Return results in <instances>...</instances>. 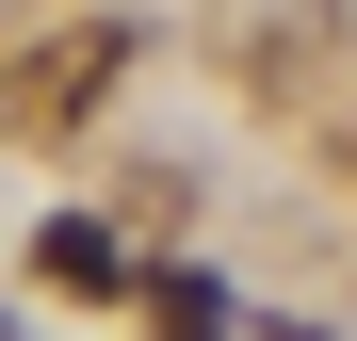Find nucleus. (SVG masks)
Returning a JSON list of instances; mask_svg holds the SVG:
<instances>
[{
	"label": "nucleus",
	"instance_id": "2",
	"mask_svg": "<svg viewBox=\"0 0 357 341\" xmlns=\"http://www.w3.org/2000/svg\"><path fill=\"white\" fill-rule=\"evenodd\" d=\"M33 276H49V293H130V244L82 227V211H49V227H33Z\"/></svg>",
	"mask_w": 357,
	"mask_h": 341
},
{
	"label": "nucleus",
	"instance_id": "1",
	"mask_svg": "<svg viewBox=\"0 0 357 341\" xmlns=\"http://www.w3.org/2000/svg\"><path fill=\"white\" fill-rule=\"evenodd\" d=\"M114 66H130V33H98V17H82V33H49L17 82H0V114H17V130H66V114L114 98Z\"/></svg>",
	"mask_w": 357,
	"mask_h": 341
},
{
	"label": "nucleus",
	"instance_id": "3",
	"mask_svg": "<svg viewBox=\"0 0 357 341\" xmlns=\"http://www.w3.org/2000/svg\"><path fill=\"white\" fill-rule=\"evenodd\" d=\"M146 309H162L146 341H227V293H211V276H146Z\"/></svg>",
	"mask_w": 357,
	"mask_h": 341
},
{
	"label": "nucleus",
	"instance_id": "4",
	"mask_svg": "<svg viewBox=\"0 0 357 341\" xmlns=\"http://www.w3.org/2000/svg\"><path fill=\"white\" fill-rule=\"evenodd\" d=\"M0 341H17V325H0Z\"/></svg>",
	"mask_w": 357,
	"mask_h": 341
}]
</instances>
